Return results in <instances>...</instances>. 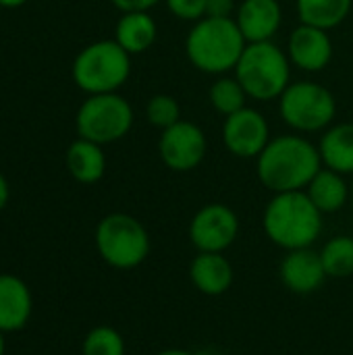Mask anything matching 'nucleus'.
Instances as JSON below:
<instances>
[{
	"label": "nucleus",
	"instance_id": "nucleus-1",
	"mask_svg": "<svg viewBox=\"0 0 353 355\" xmlns=\"http://www.w3.org/2000/svg\"><path fill=\"white\" fill-rule=\"evenodd\" d=\"M322 168L318 146L302 133H283L256 158V175L273 193L304 191Z\"/></svg>",
	"mask_w": 353,
	"mask_h": 355
},
{
	"label": "nucleus",
	"instance_id": "nucleus-2",
	"mask_svg": "<svg viewBox=\"0 0 353 355\" xmlns=\"http://www.w3.org/2000/svg\"><path fill=\"white\" fill-rule=\"evenodd\" d=\"M248 42L235 19L202 17L191 23L185 35V56L189 64L206 75H227L235 71Z\"/></svg>",
	"mask_w": 353,
	"mask_h": 355
},
{
	"label": "nucleus",
	"instance_id": "nucleus-3",
	"mask_svg": "<svg viewBox=\"0 0 353 355\" xmlns=\"http://www.w3.org/2000/svg\"><path fill=\"white\" fill-rule=\"evenodd\" d=\"M262 225L270 241L285 250L310 248L322 231V212L306 191L275 193L266 204Z\"/></svg>",
	"mask_w": 353,
	"mask_h": 355
},
{
	"label": "nucleus",
	"instance_id": "nucleus-4",
	"mask_svg": "<svg viewBox=\"0 0 353 355\" xmlns=\"http://www.w3.org/2000/svg\"><path fill=\"white\" fill-rule=\"evenodd\" d=\"M291 62L287 52L270 42L248 44L237 67L235 77L254 102H273L291 83Z\"/></svg>",
	"mask_w": 353,
	"mask_h": 355
},
{
	"label": "nucleus",
	"instance_id": "nucleus-5",
	"mask_svg": "<svg viewBox=\"0 0 353 355\" xmlns=\"http://www.w3.org/2000/svg\"><path fill=\"white\" fill-rule=\"evenodd\" d=\"M131 75V54L112 37L81 48L73 60L71 77L87 96L119 92Z\"/></svg>",
	"mask_w": 353,
	"mask_h": 355
},
{
	"label": "nucleus",
	"instance_id": "nucleus-6",
	"mask_svg": "<svg viewBox=\"0 0 353 355\" xmlns=\"http://www.w3.org/2000/svg\"><path fill=\"white\" fill-rule=\"evenodd\" d=\"M277 102L281 121L293 133L302 135L327 131L337 116V100L333 92L312 79L291 81Z\"/></svg>",
	"mask_w": 353,
	"mask_h": 355
},
{
	"label": "nucleus",
	"instance_id": "nucleus-7",
	"mask_svg": "<svg viewBox=\"0 0 353 355\" xmlns=\"http://www.w3.org/2000/svg\"><path fill=\"white\" fill-rule=\"evenodd\" d=\"M133 121V106L125 96L119 92L94 94L81 102L75 114V129L79 137L106 146L127 137Z\"/></svg>",
	"mask_w": 353,
	"mask_h": 355
},
{
	"label": "nucleus",
	"instance_id": "nucleus-8",
	"mask_svg": "<svg viewBox=\"0 0 353 355\" xmlns=\"http://www.w3.org/2000/svg\"><path fill=\"white\" fill-rule=\"evenodd\" d=\"M96 248L106 264L125 270L139 266L148 258L150 237L137 218L114 212L98 223Z\"/></svg>",
	"mask_w": 353,
	"mask_h": 355
},
{
	"label": "nucleus",
	"instance_id": "nucleus-9",
	"mask_svg": "<svg viewBox=\"0 0 353 355\" xmlns=\"http://www.w3.org/2000/svg\"><path fill=\"white\" fill-rule=\"evenodd\" d=\"M208 154V137L204 129L193 121H179L160 131L158 156L162 164L175 173H187L198 168Z\"/></svg>",
	"mask_w": 353,
	"mask_h": 355
},
{
	"label": "nucleus",
	"instance_id": "nucleus-10",
	"mask_svg": "<svg viewBox=\"0 0 353 355\" xmlns=\"http://www.w3.org/2000/svg\"><path fill=\"white\" fill-rule=\"evenodd\" d=\"M273 139L268 119L258 108H241L223 123V144L237 158H258Z\"/></svg>",
	"mask_w": 353,
	"mask_h": 355
},
{
	"label": "nucleus",
	"instance_id": "nucleus-11",
	"mask_svg": "<svg viewBox=\"0 0 353 355\" xmlns=\"http://www.w3.org/2000/svg\"><path fill=\"white\" fill-rule=\"evenodd\" d=\"M239 233L237 214L225 204H208L196 212L189 225V239L200 252H225Z\"/></svg>",
	"mask_w": 353,
	"mask_h": 355
},
{
	"label": "nucleus",
	"instance_id": "nucleus-12",
	"mask_svg": "<svg viewBox=\"0 0 353 355\" xmlns=\"http://www.w3.org/2000/svg\"><path fill=\"white\" fill-rule=\"evenodd\" d=\"M291 67L300 69L302 73H322L335 54L333 37L327 29L300 23L291 29L285 48Z\"/></svg>",
	"mask_w": 353,
	"mask_h": 355
},
{
	"label": "nucleus",
	"instance_id": "nucleus-13",
	"mask_svg": "<svg viewBox=\"0 0 353 355\" xmlns=\"http://www.w3.org/2000/svg\"><path fill=\"white\" fill-rule=\"evenodd\" d=\"M233 19L248 44L270 42L283 25V6L279 0H241Z\"/></svg>",
	"mask_w": 353,
	"mask_h": 355
},
{
	"label": "nucleus",
	"instance_id": "nucleus-14",
	"mask_svg": "<svg viewBox=\"0 0 353 355\" xmlns=\"http://www.w3.org/2000/svg\"><path fill=\"white\" fill-rule=\"evenodd\" d=\"M281 279L293 293L306 295L316 291L327 279L320 254L310 248L291 250L281 264Z\"/></svg>",
	"mask_w": 353,
	"mask_h": 355
},
{
	"label": "nucleus",
	"instance_id": "nucleus-15",
	"mask_svg": "<svg viewBox=\"0 0 353 355\" xmlns=\"http://www.w3.org/2000/svg\"><path fill=\"white\" fill-rule=\"evenodd\" d=\"M31 291L15 275H0V331H21L31 316Z\"/></svg>",
	"mask_w": 353,
	"mask_h": 355
},
{
	"label": "nucleus",
	"instance_id": "nucleus-16",
	"mask_svg": "<svg viewBox=\"0 0 353 355\" xmlns=\"http://www.w3.org/2000/svg\"><path fill=\"white\" fill-rule=\"evenodd\" d=\"M158 37V23L150 15V10H133L121 12L114 25V40L131 54L148 52Z\"/></svg>",
	"mask_w": 353,
	"mask_h": 355
},
{
	"label": "nucleus",
	"instance_id": "nucleus-17",
	"mask_svg": "<svg viewBox=\"0 0 353 355\" xmlns=\"http://www.w3.org/2000/svg\"><path fill=\"white\" fill-rule=\"evenodd\" d=\"M318 152L325 168L353 175V123H333L322 131Z\"/></svg>",
	"mask_w": 353,
	"mask_h": 355
},
{
	"label": "nucleus",
	"instance_id": "nucleus-18",
	"mask_svg": "<svg viewBox=\"0 0 353 355\" xmlns=\"http://www.w3.org/2000/svg\"><path fill=\"white\" fill-rule=\"evenodd\" d=\"M104 146L77 137L69 148H67V168L71 177L77 183L83 185H94L98 183L104 173H106V154L102 150Z\"/></svg>",
	"mask_w": 353,
	"mask_h": 355
},
{
	"label": "nucleus",
	"instance_id": "nucleus-19",
	"mask_svg": "<svg viewBox=\"0 0 353 355\" xmlns=\"http://www.w3.org/2000/svg\"><path fill=\"white\" fill-rule=\"evenodd\" d=\"M193 285L206 295H221L233 283V268L227 258L214 252H200L189 268Z\"/></svg>",
	"mask_w": 353,
	"mask_h": 355
},
{
	"label": "nucleus",
	"instance_id": "nucleus-20",
	"mask_svg": "<svg viewBox=\"0 0 353 355\" xmlns=\"http://www.w3.org/2000/svg\"><path fill=\"white\" fill-rule=\"evenodd\" d=\"M306 193L322 214H333L347 204L350 185L345 181V175L322 166L306 187Z\"/></svg>",
	"mask_w": 353,
	"mask_h": 355
},
{
	"label": "nucleus",
	"instance_id": "nucleus-21",
	"mask_svg": "<svg viewBox=\"0 0 353 355\" xmlns=\"http://www.w3.org/2000/svg\"><path fill=\"white\" fill-rule=\"evenodd\" d=\"M353 0H295L300 23L320 29H337L352 15Z\"/></svg>",
	"mask_w": 353,
	"mask_h": 355
},
{
	"label": "nucleus",
	"instance_id": "nucleus-22",
	"mask_svg": "<svg viewBox=\"0 0 353 355\" xmlns=\"http://www.w3.org/2000/svg\"><path fill=\"white\" fill-rule=\"evenodd\" d=\"M248 100L250 98H248L243 85L237 81L235 75L233 77L231 75H218L216 81L208 89V102H210V106L218 114H223V116H229V114L246 108L248 106L246 104Z\"/></svg>",
	"mask_w": 353,
	"mask_h": 355
},
{
	"label": "nucleus",
	"instance_id": "nucleus-23",
	"mask_svg": "<svg viewBox=\"0 0 353 355\" xmlns=\"http://www.w3.org/2000/svg\"><path fill=\"white\" fill-rule=\"evenodd\" d=\"M327 277L345 279L353 275V237H333L320 252Z\"/></svg>",
	"mask_w": 353,
	"mask_h": 355
},
{
	"label": "nucleus",
	"instance_id": "nucleus-24",
	"mask_svg": "<svg viewBox=\"0 0 353 355\" xmlns=\"http://www.w3.org/2000/svg\"><path fill=\"white\" fill-rule=\"evenodd\" d=\"M146 121L160 131L179 123L181 121L179 100L175 96H169V94H154L146 102Z\"/></svg>",
	"mask_w": 353,
	"mask_h": 355
},
{
	"label": "nucleus",
	"instance_id": "nucleus-25",
	"mask_svg": "<svg viewBox=\"0 0 353 355\" xmlns=\"http://www.w3.org/2000/svg\"><path fill=\"white\" fill-rule=\"evenodd\" d=\"M83 355H125L123 337L110 327H96L83 341Z\"/></svg>",
	"mask_w": 353,
	"mask_h": 355
},
{
	"label": "nucleus",
	"instance_id": "nucleus-26",
	"mask_svg": "<svg viewBox=\"0 0 353 355\" xmlns=\"http://www.w3.org/2000/svg\"><path fill=\"white\" fill-rule=\"evenodd\" d=\"M162 2L166 4L169 12L179 21L196 23L202 17H206L208 0H162Z\"/></svg>",
	"mask_w": 353,
	"mask_h": 355
},
{
	"label": "nucleus",
	"instance_id": "nucleus-27",
	"mask_svg": "<svg viewBox=\"0 0 353 355\" xmlns=\"http://www.w3.org/2000/svg\"><path fill=\"white\" fill-rule=\"evenodd\" d=\"M237 10L235 0H208L206 17H221V19H233Z\"/></svg>",
	"mask_w": 353,
	"mask_h": 355
},
{
	"label": "nucleus",
	"instance_id": "nucleus-28",
	"mask_svg": "<svg viewBox=\"0 0 353 355\" xmlns=\"http://www.w3.org/2000/svg\"><path fill=\"white\" fill-rule=\"evenodd\" d=\"M110 2L121 12H133V10H152L162 0H110Z\"/></svg>",
	"mask_w": 353,
	"mask_h": 355
},
{
	"label": "nucleus",
	"instance_id": "nucleus-29",
	"mask_svg": "<svg viewBox=\"0 0 353 355\" xmlns=\"http://www.w3.org/2000/svg\"><path fill=\"white\" fill-rule=\"evenodd\" d=\"M8 198H10V187H8V181L4 179V175L0 173V210L8 204Z\"/></svg>",
	"mask_w": 353,
	"mask_h": 355
},
{
	"label": "nucleus",
	"instance_id": "nucleus-30",
	"mask_svg": "<svg viewBox=\"0 0 353 355\" xmlns=\"http://www.w3.org/2000/svg\"><path fill=\"white\" fill-rule=\"evenodd\" d=\"M29 0H0V6L2 8H19L23 4H27Z\"/></svg>",
	"mask_w": 353,
	"mask_h": 355
},
{
	"label": "nucleus",
	"instance_id": "nucleus-31",
	"mask_svg": "<svg viewBox=\"0 0 353 355\" xmlns=\"http://www.w3.org/2000/svg\"><path fill=\"white\" fill-rule=\"evenodd\" d=\"M156 355H191L189 352H183V349H166V352H160Z\"/></svg>",
	"mask_w": 353,
	"mask_h": 355
},
{
	"label": "nucleus",
	"instance_id": "nucleus-32",
	"mask_svg": "<svg viewBox=\"0 0 353 355\" xmlns=\"http://www.w3.org/2000/svg\"><path fill=\"white\" fill-rule=\"evenodd\" d=\"M0 355H4V337H2V331H0Z\"/></svg>",
	"mask_w": 353,
	"mask_h": 355
},
{
	"label": "nucleus",
	"instance_id": "nucleus-33",
	"mask_svg": "<svg viewBox=\"0 0 353 355\" xmlns=\"http://www.w3.org/2000/svg\"><path fill=\"white\" fill-rule=\"evenodd\" d=\"M352 200H353V189H352Z\"/></svg>",
	"mask_w": 353,
	"mask_h": 355
}]
</instances>
